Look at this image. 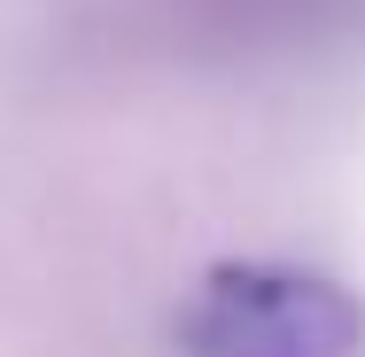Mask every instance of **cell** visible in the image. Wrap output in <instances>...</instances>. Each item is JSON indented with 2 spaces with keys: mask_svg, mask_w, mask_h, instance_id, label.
<instances>
[{
  "mask_svg": "<svg viewBox=\"0 0 365 357\" xmlns=\"http://www.w3.org/2000/svg\"><path fill=\"white\" fill-rule=\"evenodd\" d=\"M179 357H365V303L303 264H218L179 311Z\"/></svg>",
  "mask_w": 365,
  "mask_h": 357,
  "instance_id": "1",
  "label": "cell"
}]
</instances>
